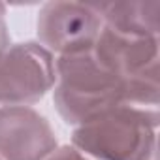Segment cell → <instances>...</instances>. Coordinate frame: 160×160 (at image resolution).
Segmentation results:
<instances>
[{
	"label": "cell",
	"mask_w": 160,
	"mask_h": 160,
	"mask_svg": "<svg viewBox=\"0 0 160 160\" xmlns=\"http://www.w3.org/2000/svg\"><path fill=\"white\" fill-rule=\"evenodd\" d=\"M158 109L119 104L73 126L72 145L92 160H156Z\"/></svg>",
	"instance_id": "1"
},
{
	"label": "cell",
	"mask_w": 160,
	"mask_h": 160,
	"mask_svg": "<svg viewBox=\"0 0 160 160\" xmlns=\"http://www.w3.org/2000/svg\"><path fill=\"white\" fill-rule=\"evenodd\" d=\"M55 66L53 102L66 124L77 126L122 104L119 79L94 57L92 49L60 55L55 58Z\"/></svg>",
	"instance_id": "2"
},
{
	"label": "cell",
	"mask_w": 160,
	"mask_h": 160,
	"mask_svg": "<svg viewBox=\"0 0 160 160\" xmlns=\"http://www.w3.org/2000/svg\"><path fill=\"white\" fill-rule=\"evenodd\" d=\"M92 53L119 79L122 104L158 109L160 38L122 34L104 27L92 45Z\"/></svg>",
	"instance_id": "3"
},
{
	"label": "cell",
	"mask_w": 160,
	"mask_h": 160,
	"mask_svg": "<svg viewBox=\"0 0 160 160\" xmlns=\"http://www.w3.org/2000/svg\"><path fill=\"white\" fill-rule=\"evenodd\" d=\"M57 81L55 55L40 42L12 43L0 57V108L38 104Z\"/></svg>",
	"instance_id": "4"
},
{
	"label": "cell",
	"mask_w": 160,
	"mask_h": 160,
	"mask_svg": "<svg viewBox=\"0 0 160 160\" xmlns=\"http://www.w3.org/2000/svg\"><path fill=\"white\" fill-rule=\"evenodd\" d=\"M104 21L92 2H45L36 19L40 43L53 55L92 49Z\"/></svg>",
	"instance_id": "5"
},
{
	"label": "cell",
	"mask_w": 160,
	"mask_h": 160,
	"mask_svg": "<svg viewBox=\"0 0 160 160\" xmlns=\"http://www.w3.org/2000/svg\"><path fill=\"white\" fill-rule=\"evenodd\" d=\"M58 147L49 121L34 108H0V158L2 160H45Z\"/></svg>",
	"instance_id": "6"
},
{
	"label": "cell",
	"mask_w": 160,
	"mask_h": 160,
	"mask_svg": "<svg viewBox=\"0 0 160 160\" xmlns=\"http://www.w3.org/2000/svg\"><path fill=\"white\" fill-rule=\"evenodd\" d=\"M104 27L122 34L160 38V2L128 0V2H92Z\"/></svg>",
	"instance_id": "7"
},
{
	"label": "cell",
	"mask_w": 160,
	"mask_h": 160,
	"mask_svg": "<svg viewBox=\"0 0 160 160\" xmlns=\"http://www.w3.org/2000/svg\"><path fill=\"white\" fill-rule=\"evenodd\" d=\"M45 160H92L85 156L81 151H77L73 145H58Z\"/></svg>",
	"instance_id": "8"
},
{
	"label": "cell",
	"mask_w": 160,
	"mask_h": 160,
	"mask_svg": "<svg viewBox=\"0 0 160 160\" xmlns=\"http://www.w3.org/2000/svg\"><path fill=\"white\" fill-rule=\"evenodd\" d=\"M10 45H12V40H10L8 25H6V21H0V57L6 53V49Z\"/></svg>",
	"instance_id": "9"
},
{
	"label": "cell",
	"mask_w": 160,
	"mask_h": 160,
	"mask_svg": "<svg viewBox=\"0 0 160 160\" xmlns=\"http://www.w3.org/2000/svg\"><path fill=\"white\" fill-rule=\"evenodd\" d=\"M0 21H6V4L0 2Z\"/></svg>",
	"instance_id": "10"
},
{
	"label": "cell",
	"mask_w": 160,
	"mask_h": 160,
	"mask_svg": "<svg viewBox=\"0 0 160 160\" xmlns=\"http://www.w3.org/2000/svg\"><path fill=\"white\" fill-rule=\"evenodd\" d=\"M0 160H2V158H0Z\"/></svg>",
	"instance_id": "11"
}]
</instances>
